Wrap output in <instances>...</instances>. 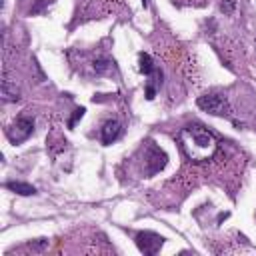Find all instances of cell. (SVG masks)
Listing matches in <instances>:
<instances>
[{
    "label": "cell",
    "instance_id": "6da1fadb",
    "mask_svg": "<svg viewBox=\"0 0 256 256\" xmlns=\"http://www.w3.org/2000/svg\"><path fill=\"white\" fill-rule=\"evenodd\" d=\"M180 146L184 150V154L194 160V162H206L216 154L218 142L214 138L212 132H208L204 126L200 124H190L186 128L180 130L178 134Z\"/></svg>",
    "mask_w": 256,
    "mask_h": 256
},
{
    "label": "cell",
    "instance_id": "7a4b0ae2",
    "mask_svg": "<svg viewBox=\"0 0 256 256\" xmlns=\"http://www.w3.org/2000/svg\"><path fill=\"white\" fill-rule=\"evenodd\" d=\"M196 104H198V108H202L204 112L214 114V116H226L230 112L226 98L220 96V94H204V96L198 98Z\"/></svg>",
    "mask_w": 256,
    "mask_h": 256
},
{
    "label": "cell",
    "instance_id": "3957f363",
    "mask_svg": "<svg viewBox=\"0 0 256 256\" xmlns=\"http://www.w3.org/2000/svg\"><path fill=\"white\" fill-rule=\"evenodd\" d=\"M32 132H34V120L28 118V116H20V118H16V120L12 122V126L6 130L8 140H10L12 144H20V142H24Z\"/></svg>",
    "mask_w": 256,
    "mask_h": 256
},
{
    "label": "cell",
    "instance_id": "277c9868",
    "mask_svg": "<svg viewBox=\"0 0 256 256\" xmlns=\"http://www.w3.org/2000/svg\"><path fill=\"white\" fill-rule=\"evenodd\" d=\"M144 158H146V164H148V168H146L144 174H148V176L160 172L166 166V162H168V156L158 146H154V144H148V150H146Z\"/></svg>",
    "mask_w": 256,
    "mask_h": 256
},
{
    "label": "cell",
    "instance_id": "5b68a950",
    "mask_svg": "<svg viewBox=\"0 0 256 256\" xmlns=\"http://www.w3.org/2000/svg\"><path fill=\"white\" fill-rule=\"evenodd\" d=\"M164 244V238L154 232H138L136 234V246L144 254H156Z\"/></svg>",
    "mask_w": 256,
    "mask_h": 256
},
{
    "label": "cell",
    "instance_id": "8992f818",
    "mask_svg": "<svg viewBox=\"0 0 256 256\" xmlns=\"http://www.w3.org/2000/svg\"><path fill=\"white\" fill-rule=\"evenodd\" d=\"M120 134H122V126H120V122H116V120H108V122H104L102 128H100V140H102V144H106V146L112 144L114 140H118Z\"/></svg>",
    "mask_w": 256,
    "mask_h": 256
},
{
    "label": "cell",
    "instance_id": "52a82bcc",
    "mask_svg": "<svg viewBox=\"0 0 256 256\" xmlns=\"http://www.w3.org/2000/svg\"><path fill=\"white\" fill-rule=\"evenodd\" d=\"M2 98L6 100V102H16L18 98H20V90H18V86H16V82H12L8 76H4L2 78Z\"/></svg>",
    "mask_w": 256,
    "mask_h": 256
},
{
    "label": "cell",
    "instance_id": "ba28073f",
    "mask_svg": "<svg viewBox=\"0 0 256 256\" xmlns=\"http://www.w3.org/2000/svg\"><path fill=\"white\" fill-rule=\"evenodd\" d=\"M6 188H8V190H12L14 194H20V196L36 194V188H34V186H30V184H26V182H16V180H12V182H6Z\"/></svg>",
    "mask_w": 256,
    "mask_h": 256
},
{
    "label": "cell",
    "instance_id": "9c48e42d",
    "mask_svg": "<svg viewBox=\"0 0 256 256\" xmlns=\"http://www.w3.org/2000/svg\"><path fill=\"white\" fill-rule=\"evenodd\" d=\"M138 70H140L144 76H150V74L154 72V62H152L150 54H146V52H140V54H138Z\"/></svg>",
    "mask_w": 256,
    "mask_h": 256
},
{
    "label": "cell",
    "instance_id": "30bf717a",
    "mask_svg": "<svg viewBox=\"0 0 256 256\" xmlns=\"http://www.w3.org/2000/svg\"><path fill=\"white\" fill-rule=\"evenodd\" d=\"M92 66H94V72H96V74H106V72L112 68V62H110L108 58H104V56H98Z\"/></svg>",
    "mask_w": 256,
    "mask_h": 256
},
{
    "label": "cell",
    "instance_id": "8fae6325",
    "mask_svg": "<svg viewBox=\"0 0 256 256\" xmlns=\"http://www.w3.org/2000/svg\"><path fill=\"white\" fill-rule=\"evenodd\" d=\"M84 112H86L84 108H76V110H74V114H72V116H70V120H68V128H74V126H76V122H78V120H82Z\"/></svg>",
    "mask_w": 256,
    "mask_h": 256
},
{
    "label": "cell",
    "instance_id": "7c38bea8",
    "mask_svg": "<svg viewBox=\"0 0 256 256\" xmlns=\"http://www.w3.org/2000/svg\"><path fill=\"white\" fill-rule=\"evenodd\" d=\"M220 10H222L224 14H232V12L236 10V0H222V2H220Z\"/></svg>",
    "mask_w": 256,
    "mask_h": 256
},
{
    "label": "cell",
    "instance_id": "4fadbf2b",
    "mask_svg": "<svg viewBox=\"0 0 256 256\" xmlns=\"http://www.w3.org/2000/svg\"><path fill=\"white\" fill-rule=\"evenodd\" d=\"M154 94H156V92H154V86H152V84H148V86H146V98H148V100H152V98H154Z\"/></svg>",
    "mask_w": 256,
    "mask_h": 256
},
{
    "label": "cell",
    "instance_id": "5bb4252c",
    "mask_svg": "<svg viewBox=\"0 0 256 256\" xmlns=\"http://www.w3.org/2000/svg\"><path fill=\"white\" fill-rule=\"evenodd\" d=\"M142 4H144V8H146V6H148V0H142Z\"/></svg>",
    "mask_w": 256,
    "mask_h": 256
}]
</instances>
